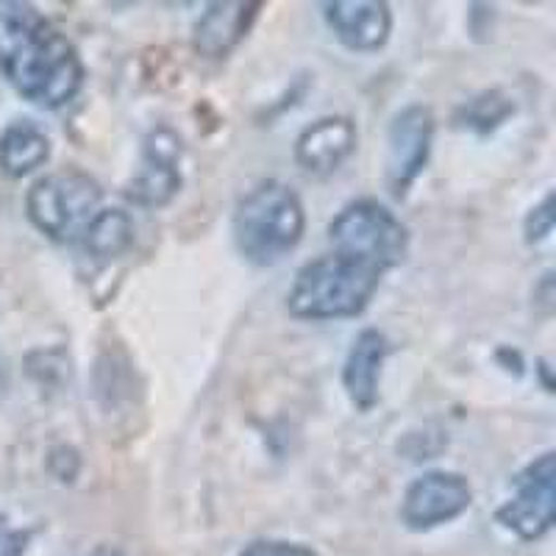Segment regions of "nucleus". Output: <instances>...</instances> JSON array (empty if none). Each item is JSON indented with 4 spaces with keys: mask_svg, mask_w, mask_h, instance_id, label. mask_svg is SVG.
<instances>
[{
    "mask_svg": "<svg viewBox=\"0 0 556 556\" xmlns=\"http://www.w3.org/2000/svg\"><path fill=\"white\" fill-rule=\"evenodd\" d=\"M554 231V195H545L538 206L529 208V215L523 220V240L529 245H540Z\"/></svg>",
    "mask_w": 556,
    "mask_h": 556,
    "instance_id": "nucleus-17",
    "label": "nucleus"
},
{
    "mask_svg": "<svg viewBox=\"0 0 556 556\" xmlns=\"http://www.w3.org/2000/svg\"><path fill=\"white\" fill-rule=\"evenodd\" d=\"M181 192V139L173 128L159 126L146 137L137 176L128 181L126 198L142 208L167 206Z\"/></svg>",
    "mask_w": 556,
    "mask_h": 556,
    "instance_id": "nucleus-9",
    "label": "nucleus"
},
{
    "mask_svg": "<svg viewBox=\"0 0 556 556\" xmlns=\"http://www.w3.org/2000/svg\"><path fill=\"white\" fill-rule=\"evenodd\" d=\"M89 556H126L121 548H112V545H101V548H96Z\"/></svg>",
    "mask_w": 556,
    "mask_h": 556,
    "instance_id": "nucleus-20",
    "label": "nucleus"
},
{
    "mask_svg": "<svg viewBox=\"0 0 556 556\" xmlns=\"http://www.w3.org/2000/svg\"><path fill=\"white\" fill-rule=\"evenodd\" d=\"M101 208V184L76 167L48 173L26 192V215L31 226L62 245H76Z\"/></svg>",
    "mask_w": 556,
    "mask_h": 556,
    "instance_id": "nucleus-4",
    "label": "nucleus"
},
{
    "mask_svg": "<svg viewBox=\"0 0 556 556\" xmlns=\"http://www.w3.org/2000/svg\"><path fill=\"white\" fill-rule=\"evenodd\" d=\"M556 462L554 451L534 459L515 476V493L498 506L495 520L501 529L513 531L523 543H538L554 529L556 504Z\"/></svg>",
    "mask_w": 556,
    "mask_h": 556,
    "instance_id": "nucleus-6",
    "label": "nucleus"
},
{
    "mask_svg": "<svg viewBox=\"0 0 556 556\" xmlns=\"http://www.w3.org/2000/svg\"><path fill=\"white\" fill-rule=\"evenodd\" d=\"M390 270L362 253L331 248L298 267L287 290V312L295 320L331 323L359 317Z\"/></svg>",
    "mask_w": 556,
    "mask_h": 556,
    "instance_id": "nucleus-2",
    "label": "nucleus"
},
{
    "mask_svg": "<svg viewBox=\"0 0 556 556\" xmlns=\"http://www.w3.org/2000/svg\"><path fill=\"white\" fill-rule=\"evenodd\" d=\"M323 20L337 42L354 53H376L392 34V9L384 0H329Z\"/></svg>",
    "mask_w": 556,
    "mask_h": 556,
    "instance_id": "nucleus-10",
    "label": "nucleus"
},
{
    "mask_svg": "<svg viewBox=\"0 0 556 556\" xmlns=\"http://www.w3.org/2000/svg\"><path fill=\"white\" fill-rule=\"evenodd\" d=\"M31 545V531L14 526L7 515H0V556H26Z\"/></svg>",
    "mask_w": 556,
    "mask_h": 556,
    "instance_id": "nucleus-19",
    "label": "nucleus"
},
{
    "mask_svg": "<svg viewBox=\"0 0 556 556\" xmlns=\"http://www.w3.org/2000/svg\"><path fill=\"white\" fill-rule=\"evenodd\" d=\"M306 231V208L290 184L267 178L237 201L231 240L248 265L273 267L285 262Z\"/></svg>",
    "mask_w": 556,
    "mask_h": 556,
    "instance_id": "nucleus-3",
    "label": "nucleus"
},
{
    "mask_svg": "<svg viewBox=\"0 0 556 556\" xmlns=\"http://www.w3.org/2000/svg\"><path fill=\"white\" fill-rule=\"evenodd\" d=\"M462 112H465V126L486 134L493 131V128H498L501 123L515 112V106L506 101L501 92H484V96L473 98Z\"/></svg>",
    "mask_w": 556,
    "mask_h": 556,
    "instance_id": "nucleus-16",
    "label": "nucleus"
},
{
    "mask_svg": "<svg viewBox=\"0 0 556 556\" xmlns=\"http://www.w3.org/2000/svg\"><path fill=\"white\" fill-rule=\"evenodd\" d=\"M390 356V340L379 329H362L342 362V390L359 412L376 409L381 399V374Z\"/></svg>",
    "mask_w": 556,
    "mask_h": 556,
    "instance_id": "nucleus-12",
    "label": "nucleus"
},
{
    "mask_svg": "<svg viewBox=\"0 0 556 556\" xmlns=\"http://www.w3.org/2000/svg\"><path fill=\"white\" fill-rule=\"evenodd\" d=\"M237 556H320L312 545L295 543V540L262 538L248 543Z\"/></svg>",
    "mask_w": 556,
    "mask_h": 556,
    "instance_id": "nucleus-18",
    "label": "nucleus"
},
{
    "mask_svg": "<svg viewBox=\"0 0 556 556\" xmlns=\"http://www.w3.org/2000/svg\"><path fill=\"white\" fill-rule=\"evenodd\" d=\"M51 159V137L34 121H14L0 131V173L26 178Z\"/></svg>",
    "mask_w": 556,
    "mask_h": 556,
    "instance_id": "nucleus-14",
    "label": "nucleus"
},
{
    "mask_svg": "<svg viewBox=\"0 0 556 556\" xmlns=\"http://www.w3.org/2000/svg\"><path fill=\"white\" fill-rule=\"evenodd\" d=\"M0 73L20 98L45 112L70 106L87 81L73 39L20 0H0Z\"/></svg>",
    "mask_w": 556,
    "mask_h": 556,
    "instance_id": "nucleus-1",
    "label": "nucleus"
},
{
    "mask_svg": "<svg viewBox=\"0 0 556 556\" xmlns=\"http://www.w3.org/2000/svg\"><path fill=\"white\" fill-rule=\"evenodd\" d=\"M262 3H208L192 28V45L206 59H226L248 37Z\"/></svg>",
    "mask_w": 556,
    "mask_h": 556,
    "instance_id": "nucleus-13",
    "label": "nucleus"
},
{
    "mask_svg": "<svg viewBox=\"0 0 556 556\" xmlns=\"http://www.w3.org/2000/svg\"><path fill=\"white\" fill-rule=\"evenodd\" d=\"M78 245L84 248L89 260L98 265H109V262L121 260L123 253L134 245V220L126 208H106L103 206L87 231L81 235Z\"/></svg>",
    "mask_w": 556,
    "mask_h": 556,
    "instance_id": "nucleus-15",
    "label": "nucleus"
},
{
    "mask_svg": "<svg viewBox=\"0 0 556 556\" xmlns=\"http://www.w3.org/2000/svg\"><path fill=\"white\" fill-rule=\"evenodd\" d=\"M359 131L345 114H329L309 123L295 139V165L309 176H331L354 156Z\"/></svg>",
    "mask_w": 556,
    "mask_h": 556,
    "instance_id": "nucleus-11",
    "label": "nucleus"
},
{
    "mask_svg": "<svg viewBox=\"0 0 556 556\" xmlns=\"http://www.w3.org/2000/svg\"><path fill=\"white\" fill-rule=\"evenodd\" d=\"M437 121L426 103H409L392 117L387 128L384 181L392 198H406L415 181L424 176L434 148Z\"/></svg>",
    "mask_w": 556,
    "mask_h": 556,
    "instance_id": "nucleus-7",
    "label": "nucleus"
},
{
    "mask_svg": "<svg viewBox=\"0 0 556 556\" xmlns=\"http://www.w3.org/2000/svg\"><path fill=\"white\" fill-rule=\"evenodd\" d=\"M473 486L456 470H426L412 479L401 498L399 518L409 531H431L468 513Z\"/></svg>",
    "mask_w": 556,
    "mask_h": 556,
    "instance_id": "nucleus-8",
    "label": "nucleus"
},
{
    "mask_svg": "<svg viewBox=\"0 0 556 556\" xmlns=\"http://www.w3.org/2000/svg\"><path fill=\"white\" fill-rule=\"evenodd\" d=\"M329 245L362 253L384 270H392L409 253V228L376 198H356L331 217Z\"/></svg>",
    "mask_w": 556,
    "mask_h": 556,
    "instance_id": "nucleus-5",
    "label": "nucleus"
}]
</instances>
